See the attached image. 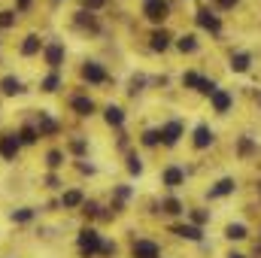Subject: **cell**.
Instances as JSON below:
<instances>
[{
    "label": "cell",
    "instance_id": "1",
    "mask_svg": "<svg viewBox=\"0 0 261 258\" xmlns=\"http://www.w3.org/2000/svg\"><path fill=\"white\" fill-rule=\"evenodd\" d=\"M79 249H82L85 255L97 252V249H100V234H97V231H91V228H85V231L79 234Z\"/></svg>",
    "mask_w": 261,
    "mask_h": 258
},
{
    "label": "cell",
    "instance_id": "2",
    "mask_svg": "<svg viewBox=\"0 0 261 258\" xmlns=\"http://www.w3.org/2000/svg\"><path fill=\"white\" fill-rule=\"evenodd\" d=\"M167 12H170L167 0H146V18L149 21H164Z\"/></svg>",
    "mask_w": 261,
    "mask_h": 258
},
{
    "label": "cell",
    "instance_id": "3",
    "mask_svg": "<svg viewBox=\"0 0 261 258\" xmlns=\"http://www.w3.org/2000/svg\"><path fill=\"white\" fill-rule=\"evenodd\" d=\"M18 137L15 134H3L0 137V158H6V161H15V155H18Z\"/></svg>",
    "mask_w": 261,
    "mask_h": 258
},
{
    "label": "cell",
    "instance_id": "4",
    "mask_svg": "<svg viewBox=\"0 0 261 258\" xmlns=\"http://www.w3.org/2000/svg\"><path fill=\"white\" fill-rule=\"evenodd\" d=\"M64 61V46L61 43H52V46H46V64L52 67V70H58Z\"/></svg>",
    "mask_w": 261,
    "mask_h": 258
},
{
    "label": "cell",
    "instance_id": "5",
    "mask_svg": "<svg viewBox=\"0 0 261 258\" xmlns=\"http://www.w3.org/2000/svg\"><path fill=\"white\" fill-rule=\"evenodd\" d=\"M82 79H88V82H94V85H100L103 79H107V73H103V67L94 64V61H88V64L82 67Z\"/></svg>",
    "mask_w": 261,
    "mask_h": 258
},
{
    "label": "cell",
    "instance_id": "6",
    "mask_svg": "<svg viewBox=\"0 0 261 258\" xmlns=\"http://www.w3.org/2000/svg\"><path fill=\"white\" fill-rule=\"evenodd\" d=\"M134 258H158V246L152 240H137L134 243Z\"/></svg>",
    "mask_w": 261,
    "mask_h": 258
},
{
    "label": "cell",
    "instance_id": "7",
    "mask_svg": "<svg viewBox=\"0 0 261 258\" xmlns=\"http://www.w3.org/2000/svg\"><path fill=\"white\" fill-rule=\"evenodd\" d=\"M197 24L206 28V31H213V34H219V18H216L210 9H200V12H197Z\"/></svg>",
    "mask_w": 261,
    "mask_h": 258
},
{
    "label": "cell",
    "instance_id": "8",
    "mask_svg": "<svg viewBox=\"0 0 261 258\" xmlns=\"http://www.w3.org/2000/svg\"><path fill=\"white\" fill-rule=\"evenodd\" d=\"M210 97H213V107H216V113H228V107H231V94H228V91L216 88Z\"/></svg>",
    "mask_w": 261,
    "mask_h": 258
},
{
    "label": "cell",
    "instance_id": "9",
    "mask_svg": "<svg viewBox=\"0 0 261 258\" xmlns=\"http://www.w3.org/2000/svg\"><path fill=\"white\" fill-rule=\"evenodd\" d=\"M0 88H3V94H9V97H15V94H21V91H24L21 79H15V76H6V79L0 82Z\"/></svg>",
    "mask_w": 261,
    "mask_h": 258
},
{
    "label": "cell",
    "instance_id": "10",
    "mask_svg": "<svg viewBox=\"0 0 261 258\" xmlns=\"http://www.w3.org/2000/svg\"><path fill=\"white\" fill-rule=\"evenodd\" d=\"M182 179H186V173H182L179 167H167V170H164V186H167V189L182 186Z\"/></svg>",
    "mask_w": 261,
    "mask_h": 258
},
{
    "label": "cell",
    "instance_id": "11",
    "mask_svg": "<svg viewBox=\"0 0 261 258\" xmlns=\"http://www.w3.org/2000/svg\"><path fill=\"white\" fill-rule=\"evenodd\" d=\"M179 134H182V125H179V122H170L167 128L161 131V140H164L167 146H173V143L179 140Z\"/></svg>",
    "mask_w": 261,
    "mask_h": 258
},
{
    "label": "cell",
    "instance_id": "12",
    "mask_svg": "<svg viewBox=\"0 0 261 258\" xmlns=\"http://www.w3.org/2000/svg\"><path fill=\"white\" fill-rule=\"evenodd\" d=\"M213 143V131L206 128V125H197V131H195V146L197 149H206Z\"/></svg>",
    "mask_w": 261,
    "mask_h": 258
},
{
    "label": "cell",
    "instance_id": "13",
    "mask_svg": "<svg viewBox=\"0 0 261 258\" xmlns=\"http://www.w3.org/2000/svg\"><path fill=\"white\" fill-rule=\"evenodd\" d=\"M40 49H43V43H40V37H37V34L24 37V43H21V55H37Z\"/></svg>",
    "mask_w": 261,
    "mask_h": 258
},
{
    "label": "cell",
    "instance_id": "14",
    "mask_svg": "<svg viewBox=\"0 0 261 258\" xmlns=\"http://www.w3.org/2000/svg\"><path fill=\"white\" fill-rule=\"evenodd\" d=\"M167 46H170V34H167V31H155V34H152V49H155V52H164Z\"/></svg>",
    "mask_w": 261,
    "mask_h": 258
},
{
    "label": "cell",
    "instance_id": "15",
    "mask_svg": "<svg viewBox=\"0 0 261 258\" xmlns=\"http://www.w3.org/2000/svg\"><path fill=\"white\" fill-rule=\"evenodd\" d=\"M73 110L79 116H91L94 113V104H91V97H73Z\"/></svg>",
    "mask_w": 261,
    "mask_h": 258
},
{
    "label": "cell",
    "instance_id": "16",
    "mask_svg": "<svg viewBox=\"0 0 261 258\" xmlns=\"http://www.w3.org/2000/svg\"><path fill=\"white\" fill-rule=\"evenodd\" d=\"M176 234L186 237V240H200V237H203L200 228H195V225H182V228H176Z\"/></svg>",
    "mask_w": 261,
    "mask_h": 258
},
{
    "label": "cell",
    "instance_id": "17",
    "mask_svg": "<svg viewBox=\"0 0 261 258\" xmlns=\"http://www.w3.org/2000/svg\"><path fill=\"white\" fill-rule=\"evenodd\" d=\"M107 122H110V125H116V128H119V125H122V122H125V113H122V110H119V107H107Z\"/></svg>",
    "mask_w": 261,
    "mask_h": 258
},
{
    "label": "cell",
    "instance_id": "18",
    "mask_svg": "<svg viewBox=\"0 0 261 258\" xmlns=\"http://www.w3.org/2000/svg\"><path fill=\"white\" fill-rule=\"evenodd\" d=\"M234 192V179H222L213 192H210V197H222V194H231Z\"/></svg>",
    "mask_w": 261,
    "mask_h": 258
},
{
    "label": "cell",
    "instance_id": "19",
    "mask_svg": "<svg viewBox=\"0 0 261 258\" xmlns=\"http://www.w3.org/2000/svg\"><path fill=\"white\" fill-rule=\"evenodd\" d=\"M176 49H179V52H195L197 49L195 37H192V34H189V37H179V40H176Z\"/></svg>",
    "mask_w": 261,
    "mask_h": 258
},
{
    "label": "cell",
    "instance_id": "20",
    "mask_svg": "<svg viewBox=\"0 0 261 258\" xmlns=\"http://www.w3.org/2000/svg\"><path fill=\"white\" fill-rule=\"evenodd\" d=\"M15 137H18V143H24V146L37 143V131H34V128H21L18 134H15Z\"/></svg>",
    "mask_w": 261,
    "mask_h": 258
},
{
    "label": "cell",
    "instance_id": "21",
    "mask_svg": "<svg viewBox=\"0 0 261 258\" xmlns=\"http://www.w3.org/2000/svg\"><path fill=\"white\" fill-rule=\"evenodd\" d=\"M58 85H61V79H58V73H49L46 79H43V91H58Z\"/></svg>",
    "mask_w": 261,
    "mask_h": 258
},
{
    "label": "cell",
    "instance_id": "22",
    "mask_svg": "<svg viewBox=\"0 0 261 258\" xmlns=\"http://www.w3.org/2000/svg\"><path fill=\"white\" fill-rule=\"evenodd\" d=\"M231 240H243L246 237V225H228V231H225Z\"/></svg>",
    "mask_w": 261,
    "mask_h": 258
},
{
    "label": "cell",
    "instance_id": "23",
    "mask_svg": "<svg viewBox=\"0 0 261 258\" xmlns=\"http://www.w3.org/2000/svg\"><path fill=\"white\" fill-rule=\"evenodd\" d=\"M231 67H234L237 73H243V70H249V55H234V58H231Z\"/></svg>",
    "mask_w": 261,
    "mask_h": 258
},
{
    "label": "cell",
    "instance_id": "24",
    "mask_svg": "<svg viewBox=\"0 0 261 258\" xmlns=\"http://www.w3.org/2000/svg\"><path fill=\"white\" fill-rule=\"evenodd\" d=\"M64 207H79L82 203V192H64Z\"/></svg>",
    "mask_w": 261,
    "mask_h": 258
},
{
    "label": "cell",
    "instance_id": "25",
    "mask_svg": "<svg viewBox=\"0 0 261 258\" xmlns=\"http://www.w3.org/2000/svg\"><path fill=\"white\" fill-rule=\"evenodd\" d=\"M164 213H170V216H176V213H182V203H179L176 197H167V200H164Z\"/></svg>",
    "mask_w": 261,
    "mask_h": 258
},
{
    "label": "cell",
    "instance_id": "26",
    "mask_svg": "<svg viewBox=\"0 0 261 258\" xmlns=\"http://www.w3.org/2000/svg\"><path fill=\"white\" fill-rule=\"evenodd\" d=\"M12 24H15V12H6L3 9L0 12V28H12Z\"/></svg>",
    "mask_w": 261,
    "mask_h": 258
},
{
    "label": "cell",
    "instance_id": "27",
    "mask_svg": "<svg viewBox=\"0 0 261 258\" xmlns=\"http://www.w3.org/2000/svg\"><path fill=\"white\" fill-rule=\"evenodd\" d=\"M182 82H186V85H192V88H200V82H203V79H200L197 73H186V76H182Z\"/></svg>",
    "mask_w": 261,
    "mask_h": 258
},
{
    "label": "cell",
    "instance_id": "28",
    "mask_svg": "<svg viewBox=\"0 0 261 258\" xmlns=\"http://www.w3.org/2000/svg\"><path fill=\"white\" fill-rule=\"evenodd\" d=\"M158 140H161V134H158V131H146V134H143V143H146V146H155Z\"/></svg>",
    "mask_w": 261,
    "mask_h": 258
},
{
    "label": "cell",
    "instance_id": "29",
    "mask_svg": "<svg viewBox=\"0 0 261 258\" xmlns=\"http://www.w3.org/2000/svg\"><path fill=\"white\" fill-rule=\"evenodd\" d=\"M128 170H130V173H143V164H140V158H137V155H130V158H128Z\"/></svg>",
    "mask_w": 261,
    "mask_h": 258
},
{
    "label": "cell",
    "instance_id": "30",
    "mask_svg": "<svg viewBox=\"0 0 261 258\" xmlns=\"http://www.w3.org/2000/svg\"><path fill=\"white\" fill-rule=\"evenodd\" d=\"M64 164V155L61 152H49V167H61Z\"/></svg>",
    "mask_w": 261,
    "mask_h": 258
},
{
    "label": "cell",
    "instance_id": "31",
    "mask_svg": "<svg viewBox=\"0 0 261 258\" xmlns=\"http://www.w3.org/2000/svg\"><path fill=\"white\" fill-rule=\"evenodd\" d=\"M31 210H18V213H12V222H31Z\"/></svg>",
    "mask_w": 261,
    "mask_h": 258
},
{
    "label": "cell",
    "instance_id": "32",
    "mask_svg": "<svg viewBox=\"0 0 261 258\" xmlns=\"http://www.w3.org/2000/svg\"><path fill=\"white\" fill-rule=\"evenodd\" d=\"M192 219H195L197 225H203V222L210 219V213H203V210H195V213H192Z\"/></svg>",
    "mask_w": 261,
    "mask_h": 258
},
{
    "label": "cell",
    "instance_id": "33",
    "mask_svg": "<svg viewBox=\"0 0 261 258\" xmlns=\"http://www.w3.org/2000/svg\"><path fill=\"white\" fill-rule=\"evenodd\" d=\"M103 3H107V0H82V6H85V9H100Z\"/></svg>",
    "mask_w": 261,
    "mask_h": 258
},
{
    "label": "cell",
    "instance_id": "34",
    "mask_svg": "<svg viewBox=\"0 0 261 258\" xmlns=\"http://www.w3.org/2000/svg\"><path fill=\"white\" fill-rule=\"evenodd\" d=\"M85 216H97V203L88 200V203H85Z\"/></svg>",
    "mask_w": 261,
    "mask_h": 258
},
{
    "label": "cell",
    "instance_id": "35",
    "mask_svg": "<svg viewBox=\"0 0 261 258\" xmlns=\"http://www.w3.org/2000/svg\"><path fill=\"white\" fill-rule=\"evenodd\" d=\"M240 152H243V155H246V152H252V143H249V140H243V143H240Z\"/></svg>",
    "mask_w": 261,
    "mask_h": 258
},
{
    "label": "cell",
    "instance_id": "36",
    "mask_svg": "<svg viewBox=\"0 0 261 258\" xmlns=\"http://www.w3.org/2000/svg\"><path fill=\"white\" fill-rule=\"evenodd\" d=\"M219 6L222 9H231V6H237V0H219Z\"/></svg>",
    "mask_w": 261,
    "mask_h": 258
},
{
    "label": "cell",
    "instance_id": "37",
    "mask_svg": "<svg viewBox=\"0 0 261 258\" xmlns=\"http://www.w3.org/2000/svg\"><path fill=\"white\" fill-rule=\"evenodd\" d=\"M31 3H34V0H18V9H28Z\"/></svg>",
    "mask_w": 261,
    "mask_h": 258
},
{
    "label": "cell",
    "instance_id": "38",
    "mask_svg": "<svg viewBox=\"0 0 261 258\" xmlns=\"http://www.w3.org/2000/svg\"><path fill=\"white\" fill-rule=\"evenodd\" d=\"M228 258H243V255H228Z\"/></svg>",
    "mask_w": 261,
    "mask_h": 258
}]
</instances>
